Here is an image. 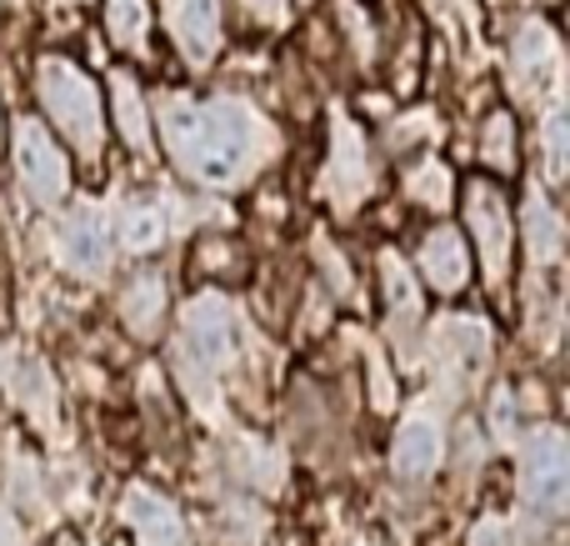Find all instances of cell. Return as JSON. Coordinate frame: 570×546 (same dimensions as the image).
I'll return each mask as SVG.
<instances>
[{
  "label": "cell",
  "mask_w": 570,
  "mask_h": 546,
  "mask_svg": "<svg viewBox=\"0 0 570 546\" xmlns=\"http://www.w3.org/2000/svg\"><path fill=\"white\" fill-rule=\"evenodd\" d=\"M160 136L190 181L216 191L240 186L271 156V126L240 100H190L180 90H166Z\"/></svg>",
  "instance_id": "6da1fadb"
},
{
  "label": "cell",
  "mask_w": 570,
  "mask_h": 546,
  "mask_svg": "<svg viewBox=\"0 0 570 546\" xmlns=\"http://www.w3.org/2000/svg\"><path fill=\"white\" fill-rule=\"evenodd\" d=\"M36 96H40V106H46V116L56 120V130L80 156H100L106 120H100V90L86 70L60 56H46L36 66Z\"/></svg>",
  "instance_id": "7a4b0ae2"
},
{
  "label": "cell",
  "mask_w": 570,
  "mask_h": 546,
  "mask_svg": "<svg viewBox=\"0 0 570 546\" xmlns=\"http://www.w3.org/2000/svg\"><path fill=\"white\" fill-rule=\"evenodd\" d=\"M521 497L535 517H561L570 497V451L566 431L535 427L521 447Z\"/></svg>",
  "instance_id": "3957f363"
},
{
  "label": "cell",
  "mask_w": 570,
  "mask_h": 546,
  "mask_svg": "<svg viewBox=\"0 0 570 546\" xmlns=\"http://www.w3.org/2000/svg\"><path fill=\"white\" fill-rule=\"evenodd\" d=\"M240 351V321L226 296H200L180 316V361L196 371H226Z\"/></svg>",
  "instance_id": "277c9868"
},
{
  "label": "cell",
  "mask_w": 570,
  "mask_h": 546,
  "mask_svg": "<svg viewBox=\"0 0 570 546\" xmlns=\"http://www.w3.org/2000/svg\"><path fill=\"white\" fill-rule=\"evenodd\" d=\"M16 176L36 206H60L70 191V160L60 140L50 136L40 120H20L16 126Z\"/></svg>",
  "instance_id": "5b68a950"
},
{
  "label": "cell",
  "mask_w": 570,
  "mask_h": 546,
  "mask_svg": "<svg viewBox=\"0 0 570 546\" xmlns=\"http://www.w3.org/2000/svg\"><path fill=\"white\" fill-rule=\"evenodd\" d=\"M465 216H471L485 281L505 286V276H511V211H505V196L491 181H471V191H465Z\"/></svg>",
  "instance_id": "8992f818"
},
{
  "label": "cell",
  "mask_w": 570,
  "mask_h": 546,
  "mask_svg": "<svg viewBox=\"0 0 570 546\" xmlns=\"http://www.w3.org/2000/svg\"><path fill=\"white\" fill-rule=\"evenodd\" d=\"M56 256L66 271H76L80 281H100L110 271V221L100 206H80L76 216L60 221Z\"/></svg>",
  "instance_id": "52a82bcc"
},
{
  "label": "cell",
  "mask_w": 570,
  "mask_h": 546,
  "mask_svg": "<svg viewBox=\"0 0 570 546\" xmlns=\"http://www.w3.org/2000/svg\"><path fill=\"white\" fill-rule=\"evenodd\" d=\"M371 191V160H365L361 126H351L345 116H335L331 126V160H325V196L335 206H355Z\"/></svg>",
  "instance_id": "ba28073f"
},
{
  "label": "cell",
  "mask_w": 570,
  "mask_h": 546,
  "mask_svg": "<svg viewBox=\"0 0 570 546\" xmlns=\"http://www.w3.org/2000/svg\"><path fill=\"white\" fill-rule=\"evenodd\" d=\"M511 76L521 86V96H551V90H561V46H556V36L541 20L515 30Z\"/></svg>",
  "instance_id": "9c48e42d"
},
{
  "label": "cell",
  "mask_w": 570,
  "mask_h": 546,
  "mask_svg": "<svg viewBox=\"0 0 570 546\" xmlns=\"http://www.w3.org/2000/svg\"><path fill=\"white\" fill-rule=\"evenodd\" d=\"M176 50L190 66H210L220 56V6L216 0H160Z\"/></svg>",
  "instance_id": "30bf717a"
},
{
  "label": "cell",
  "mask_w": 570,
  "mask_h": 546,
  "mask_svg": "<svg viewBox=\"0 0 570 546\" xmlns=\"http://www.w3.org/2000/svg\"><path fill=\"white\" fill-rule=\"evenodd\" d=\"M445 457V437H441V421L435 417H405L401 431L391 441V467L401 481H431L441 471Z\"/></svg>",
  "instance_id": "8fae6325"
},
{
  "label": "cell",
  "mask_w": 570,
  "mask_h": 546,
  "mask_svg": "<svg viewBox=\"0 0 570 546\" xmlns=\"http://www.w3.org/2000/svg\"><path fill=\"white\" fill-rule=\"evenodd\" d=\"M120 517L136 532L140 546H186V521L170 507L166 497H156L150 487H130L126 501H120Z\"/></svg>",
  "instance_id": "7c38bea8"
},
{
  "label": "cell",
  "mask_w": 570,
  "mask_h": 546,
  "mask_svg": "<svg viewBox=\"0 0 570 546\" xmlns=\"http://www.w3.org/2000/svg\"><path fill=\"white\" fill-rule=\"evenodd\" d=\"M485 357H491V331L481 326V321L471 316H451L435 326V361H441L445 377H471V371L485 367Z\"/></svg>",
  "instance_id": "4fadbf2b"
},
{
  "label": "cell",
  "mask_w": 570,
  "mask_h": 546,
  "mask_svg": "<svg viewBox=\"0 0 570 546\" xmlns=\"http://www.w3.org/2000/svg\"><path fill=\"white\" fill-rule=\"evenodd\" d=\"M421 271L435 291H445V296L465 291V281H471V251H465L461 231L435 226L431 236L421 241Z\"/></svg>",
  "instance_id": "5bb4252c"
},
{
  "label": "cell",
  "mask_w": 570,
  "mask_h": 546,
  "mask_svg": "<svg viewBox=\"0 0 570 546\" xmlns=\"http://www.w3.org/2000/svg\"><path fill=\"white\" fill-rule=\"evenodd\" d=\"M381 286H385V306H391V331L401 337V357H405V337L421 326V286H415L411 266L395 251H381Z\"/></svg>",
  "instance_id": "9a60e30c"
},
{
  "label": "cell",
  "mask_w": 570,
  "mask_h": 546,
  "mask_svg": "<svg viewBox=\"0 0 570 546\" xmlns=\"http://www.w3.org/2000/svg\"><path fill=\"white\" fill-rule=\"evenodd\" d=\"M525 256H531V266H556L561 261V246H566V226L561 216H556V206L541 196V186L525 191Z\"/></svg>",
  "instance_id": "2e32d148"
},
{
  "label": "cell",
  "mask_w": 570,
  "mask_h": 546,
  "mask_svg": "<svg viewBox=\"0 0 570 546\" xmlns=\"http://www.w3.org/2000/svg\"><path fill=\"white\" fill-rule=\"evenodd\" d=\"M110 100H116L120 140H126L136 156H146V150H150V116H146V96H140L136 76L116 70V76H110Z\"/></svg>",
  "instance_id": "e0dca14e"
},
{
  "label": "cell",
  "mask_w": 570,
  "mask_h": 546,
  "mask_svg": "<svg viewBox=\"0 0 570 546\" xmlns=\"http://www.w3.org/2000/svg\"><path fill=\"white\" fill-rule=\"evenodd\" d=\"M120 316H126V326L136 331L140 341H150L160 326H166V286H160V276H136L126 286V296H120Z\"/></svg>",
  "instance_id": "ac0fdd59"
},
{
  "label": "cell",
  "mask_w": 570,
  "mask_h": 546,
  "mask_svg": "<svg viewBox=\"0 0 570 546\" xmlns=\"http://www.w3.org/2000/svg\"><path fill=\"white\" fill-rule=\"evenodd\" d=\"M166 236H170V221L156 201H126V211H120V241H126L130 256H150Z\"/></svg>",
  "instance_id": "d6986e66"
},
{
  "label": "cell",
  "mask_w": 570,
  "mask_h": 546,
  "mask_svg": "<svg viewBox=\"0 0 570 546\" xmlns=\"http://www.w3.org/2000/svg\"><path fill=\"white\" fill-rule=\"evenodd\" d=\"M106 30L120 50L140 56L150 40V6L146 0H106Z\"/></svg>",
  "instance_id": "ffe728a7"
},
{
  "label": "cell",
  "mask_w": 570,
  "mask_h": 546,
  "mask_svg": "<svg viewBox=\"0 0 570 546\" xmlns=\"http://www.w3.org/2000/svg\"><path fill=\"white\" fill-rule=\"evenodd\" d=\"M405 191H411V201H421L425 211H451V170L441 166V160H425V166H415L411 176H405Z\"/></svg>",
  "instance_id": "44dd1931"
},
{
  "label": "cell",
  "mask_w": 570,
  "mask_h": 546,
  "mask_svg": "<svg viewBox=\"0 0 570 546\" xmlns=\"http://www.w3.org/2000/svg\"><path fill=\"white\" fill-rule=\"evenodd\" d=\"M481 156H485V166H495V170H511L515 166V126H511V116H505V110H495V116L485 120Z\"/></svg>",
  "instance_id": "7402d4cb"
},
{
  "label": "cell",
  "mask_w": 570,
  "mask_h": 546,
  "mask_svg": "<svg viewBox=\"0 0 570 546\" xmlns=\"http://www.w3.org/2000/svg\"><path fill=\"white\" fill-rule=\"evenodd\" d=\"M236 471H240V481H250V487H261V491H271L281 481V457L271 447H240L236 451Z\"/></svg>",
  "instance_id": "603a6c76"
},
{
  "label": "cell",
  "mask_w": 570,
  "mask_h": 546,
  "mask_svg": "<svg viewBox=\"0 0 570 546\" xmlns=\"http://www.w3.org/2000/svg\"><path fill=\"white\" fill-rule=\"evenodd\" d=\"M541 146H546V176L566 181V166H570V126H566L561 110H551V116H546Z\"/></svg>",
  "instance_id": "cb8c5ba5"
},
{
  "label": "cell",
  "mask_w": 570,
  "mask_h": 546,
  "mask_svg": "<svg viewBox=\"0 0 570 546\" xmlns=\"http://www.w3.org/2000/svg\"><path fill=\"white\" fill-rule=\"evenodd\" d=\"M315 251H321V271H325V281H331V291H335V296H351V271H345L341 251L325 246V241Z\"/></svg>",
  "instance_id": "d4e9b609"
},
{
  "label": "cell",
  "mask_w": 570,
  "mask_h": 546,
  "mask_svg": "<svg viewBox=\"0 0 570 546\" xmlns=\"http://www.w3.org/2000/svg\"><path fill=\"white\" fill-rule=\"evenodd\" d=\"M471 546H511V532H505L501 517H481L471 532Z\"/></svg>",
  "instance_id": "484cf974"
},
{
  "label": "cell",
  "mask_w": 570,
  "mask_h": 546,
  "mask_svg": "<svg viewBox=\"0 0 570 546\" xmlns=\"http://www.w3.org/2000/svg\"><path fill=\"white\" fill-rule=\"evenodd\" d=\"M0 546H26V532H20V521H16V511L0 501Z\"/></svg>",
  "instance_id": "4316f807"
},
{
  "label": "cell",
  "mask_w": 570,
  "mask_h": 546,
  "mask_svg": "<svg viewBox=\"0 0 570 546\" xmlns=\"http://www.w3.org/2000/svg\"><path fill=\"white\" fill-rule=\"evenodd\" d=\"M246 10L261 20V26H276V20H285V0H246Z\"/></svg>",
  "instance_id": "83f0119b"
},
{
  "label": "cell",
  "mask_w": 570,
  "mask_h": 546,
  "mask_svg": "<svg viewBox=\"0 0 570 546\" xmlns=\"http://www.w3.org/2000/svg\"><path fill=\"white\" fill-rule=\"evenodd\" d=\"M425 126H431V116H425V110H421V116H415V120H405V126H401V136H395V140H421V136H425Z\"/></svg>",
  "instance_id": "f1b7e54d"
},
{
  "label": "cell",
  "mask_w": 570,
  "mask_h": 546,
  "mask_svg": "<svg viewBox=\"0 0 570 546\" xmlns=\"http://www.w3.org/2000/svg\"><path fill=\"white\" fill-rule=\"evenodd\" d=\"M0 6H16V0H0Z\"/></svg>",
  "instance_id": "f546056e"
}]
</instances>
